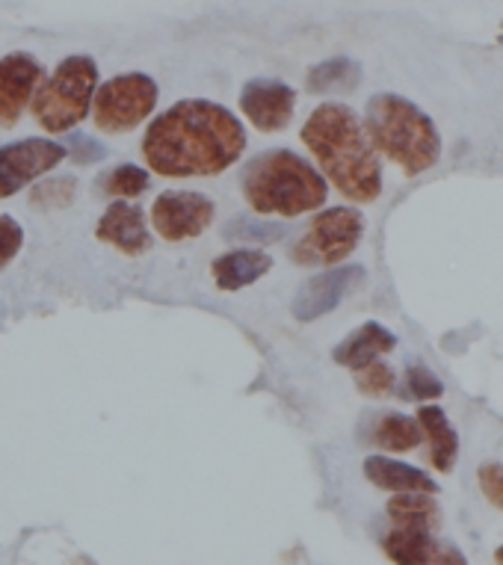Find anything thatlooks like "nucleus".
Wrapping results in <instances>:
<instances>
[{"mask_svg": "<svg viewBox=\"0 0 503 565\" xmlns=\"http://www.w3.org/2000/svg\"><path fill=\"white\" fill-rule=\"evenodd\" d=\"M246 130L228 107L186 98L160 113L142 139V158L158 175L211 178L240 160Z\"/></svg>", "mask_w": 503, "mask_h": 565, "instance_id": "1", "label": "nucleus"}, {"mask_svg": "<svg viewBox=\"0 0 503 565\" xmlns=\"http://www.w3.org/2000/svg\"><path fill=\"white\" fill-rule=\"evenodd\" d=\"M302 142L314 154L320 175H327L335 190L350 202H376L383 193V167L364 134L362 119L353 107L329 102L320 104L302 125Z\"/></svg>", "mask_w": 503, "mask_h": 565, "instance_id": "2", "label": "nucleus"}, {"mask_svg": "<svg viewBox=\"0 0 503 565\" xmlns=\"http://www.w3.org/2000/svg\"><path fill=\"white\" fill-rule=\"evenodd\" d=\"M243 199L255 214L299 216L327 204L329 184L318 169L297 151L270 149L255 154L243 167Z\"/></svg>", "mask_w": 503, "mask_h": 565, "instance_id": "3", "label": "nucleus"}, {"mask_svg": "<svg viewBox=\"0 0 503 565\" xmlns=\"http://www.w3.org/2000/svg\"><path fill=\"white\" fill-rule=\"evenodd\" d=\"M362 125L373 151L394 160L406 175H420L441 158V134L436 121L403 95H373L364 107Z\"/></svg>", "mask_w": 503, "mask_h": 565, "instance_id": "4", "label": "nucleus"}, {"mask_svg": "<svg viewBox=\"0 0 503 565\" xmlns=\"http://www.w3.org/2000/svg\"><path fill=\"white\" fill-rule=\"evenodd\" d=\"M95 89H98V65L93 56H66L54 68V75L36 86L30 102L33 119L47 134H68L89 116Z\"/></svg>", "mask_w": 503, "mask_h": 565, "instance_id": "5", "label": "nucleus"}, {"mask_svg": "<svg viewBox=\"0 0 503 565\" xmlns=\"http://www.w3.org/2000/svg\"><path fill=\"white\" fill-rule=\"evenodd\" d=\"M158 84L154 77L142 72H128L104 81L95 89L93 98V121L104 134H128L140 128L158 107Z\"/></svg>", "mask_w": 503, "mask_h": 565, "instance_id": "6", "label": "nucleus"}, {"mask_svg": "<svg viewBox=\"0 0 503 565\" xmlns=\"http://www.w3.org/2000/svg\"><path fill=\"white\" fill-rule=\"evenodd\" d=\"M362 234L364 216L355 207H329L311 220L290 255L299 267H338L358 249Z\"/></svg>", "mask_w": 503, "mask_h": 565, "instance_id": "7", "label": "nucleus"}, {"mask_svg": "<svg viewBox=\"0 0 503 565\" xmlns=\"http://www.w3.org/2000/svg\"><path fill=\"white\" fill-rule=\"evenodd\" d=\"M66 158V146L54 142V139L30 137L19 139V142H7L0 149V199L21 193L24 186L47 175Z\"/></svg>", "mask_w": 503, "mask_h": 565, "instance_id": "8", "label": "nucleus"}, {"mask_svg": "<svg viewBox=\"0 0 503 565\" xmlns=\"http://www.w3.org/2000/svg\"><path fill=\"white\" fill-rule=\"evenodd\" d=\"M216 204L205 193L190 190H169L160 193L151 204V225L169 243L196 241L214 223Z\"/></svg>", "mask_w": 503, "mask_h": 565, "instance_id": "9", "label": "nucleus"}, {"mask_svg": "<svg viewBox=\"0 0 503 565\" xmlns=\"http://www.w3.org/2000/svg\"><path fill=\"white\" fill-rule=\"evenodd\" d=\"M364 281V267L358 264H338V267L320 273V276L308 278L293 297V317L299 323H311L320 317L332 315L350 294Z\"/></svg>", "mask_w": 503, "mask_h": 565, "instance_id": "10", "label": "nucleus"}, {"mask_svg": "<svg viewBox=\"0 0 503 565\" xmlns=\"http://www.w3.org/2000/svg\"><path fill=\"white\" fill-rule=\"evenodd\" d=\"M240 110L261 134L285 130L297 110V93L276 77H255L240 89Z\"/></svg>", "mask_w": 503, "mask_h": 565, "instance_id": "11", "label": "nucleus"}, {"mask_svg": "<svg viewBox=\"0 0 503 565\" xmlns=\"http://www.w3.org/2000/svg\"><path fill=\"white\" fill-rule=\"evenodd\" d=\"M42 75V63L24 51L0 56V128H12L24 116Z\"/></svg>", "mask_w": 503, "mask_h": 565, "instance_id": "12", "label": "nucleus"}, {"mask_svg": "<svg viewBox=\"0 0 503 565\" xmlns=\"http://www.w3.org/2000/svg\"><path fill=\"white\" fill-rule=\"evenodd\" d=\"M95 237L113 249H119L121 255H128V258H137L142 252H149L151 246V234L146 228V211L137 207V204L125 202H113L104 216L95 225Z\"/></svg>", "mask_w": 503, "mask_h": 565, "instance_id": "13", "label": "nucleus"}, {"mask_svg": "<svg viewBox=\"0 0 503 565\" xmlns=\"http://www.w3.org/2000/svg\"><path fill=\"white\" fill-rule=\"evenodd\" d=\"M364 477L376 489L392 491V494H438V482L415 465H406L392 456H367L364 459Z\"/></svg>", "mask_w": 503, "mask_h": 565, "instance_id": "14", "label": "nucleus"}, {"mask_svg": "<svg viewBox=\"0 0 503 565\" xmlns=\"http://www.w3.org/2000/svg\"><path fill=\"white\" fill-rule=\"evenodd\" d=\"M397 347V338L394 332H388L383 323H364L358 326L355 332H350L344 341L338 343L335 350H332V359L341 367H350V371H358L364 364L376 362V359H383L388 352Z\"/></svg>", "mask_w": 503, "mask_h": 565, "instance_id": "15", "label": "nucleus"}, {"mask_svg": "<svg viewBox=\"0 0 503 565\" xmlns=\"http://www.w3.org/2000/svg\"><path fill=\"white\" fill-rule=\"evenodd\" d=\"M272 269V258L261 249H234L214 260V281L220 290H243Z\"/></svg>", "mask_w": 503, "mask_h": 565, "instance_id": "16", "label": "nucleus"}, {"mask_svg": "<svg viewBox=\"0 0 503 565\" xmlns=\"http://www.w3.org/2000/svg\"><path fill=\"white\" fill-rule=\"evenodd\" d=\"M420 433L427 436L429 441V462L432 468L441 473L453 471V465L459 459V436L457 429L450 427V417L445 415V408L436 406V403H427V406L418 408Z\"/></svg>", "mask_w": 503, "mask_h": 565, "instance_id": "17", "label": "nucleus"}, {"mask_svg": "<svg viewBox=\"0 0 503 565\" xmlns=\"http://www.w3.org/2000/svg\"><path fill=\"white\" fill-rule=\"evenodd\" d=\"M436 547L438 542L429 530L392 527V533L383 536V551L394 565H427Z\"/></svg>", "mask_w": 503, "mask_h": 565, "instance_id": "18", "label": "nucleus"}, {"mask_svg": "<svg viewBox=\"0 0 503 565\" xmlns=\"http://www.w3.org/2000/svg\"><path fill=\"white\" fill-rule=\"evenodd\" d=\"M385 512H388L394 527H415L436 533V527L441 524L436 494H394Z\"/></svg>", "mask_w": 503, "mask_h": 565, "instance_id": "19", "label": "nucleus"}, {"mask_svg": "<svg viewBox=\"0 0 503 565\" xmlns=\"http://www.w3.org/2000/svg\"><path fill=\"white\" fill-rule=\"evenodd\" d=\"M371 438L379 450H388V454H411L424 441V433H420V424L415 417L403 415V412H388V415H383L373 424Z\"/></svg>", "mask_w": 503, "mask_h": 565, "instance_id": "20", "label": "nucleus"}, {"mask_svg": "<svg viewBox=\"0 0 503 565\" xmlns=\"http://www.w3.org/2000/svg\"><path fill=\"white\" fill-rule=\"evenodd\" d=\"M362 84V65L350 56H332L327 63L314 65L308 72V93L329 95V93H353Z\"/></svg>", "mask_w": 503, "mask_h": 565, "instance_id": "21", "label": "nucleus"}, {"mask_svg": "<svg viewBox=\"0 0 503 565\" xmlns=\"http://www.w3.org/2000/svg\"><path fill=\"white\" fill-rule=\"evenodd\" d=\"M149 172L142 167H133V163H121V167L110 169L107 175L101 178V193L116 195V199H137L140 193L149 190Z\"/></svg>", "mask_w": 503, "mask_h": 565, "instance_id": "22", "label": "nucleus"}, {"mask_svg": "<svg viewBox=\"0 0 503 565\" xmlns=\"http://www.w3.org/2000/svg\"><path fill=\"white\" fill-rule=\"evenodd\" d=\"M225 241L240 243H279L285 237V225L267 223V220H255V216H234L232 223L223 228Z\"/></svg>", "mask_w": 503, "mask_h": 565, "instance_id": "23", "label": "nucleus"}, {"mask_svg": "<svg viewBox=\"0 0 503 565\" xmlns=\"http://www.w3.org/2000/svg\"><path fill=\"white\" fill-rule=\"evenodd\" d=\"M77 195V181L75 178H51V181H42L30 190V204L36 211H63L68 204L75 202Z\"/></svg>", "mask_w": 503, "mask_h": 565, "instance_id": "24", "label": "nucleus"}, {"mask_svg": "<svg viewBox=\"0 0 503 565\" xmlns=\"http://www.w3.org/2000/svg\"><path fill=\"white\" fill-rule=\"evenodd\" d=\"M394 382H397V376H394V371L383 362V359H376V362L364 364V367L355 371V388L362 391L364 397H383V394H392Z\"/></svg>", "mask_w": 503, "mask_h": 565, "instance_id": "25", "label": "nucleus"}, {"mask_svg": "<svg viewBox=\"0 0 503 565\" xmlns=\"http://www.w3.org/2000/svg\"><path fill=\"white\" fill-rule=\"evenodd\" d=\"M406 388L420 403H432V399L445 397V385L424 362H409V367H406Z\"/></svg>", "mask_w": 503, "mask_h": 565, "instance_id": "26", "label": "nucleus"}, {"mask_svg": "<svg viewBox=\"0 0 503 565\" xmlns=\"http://www.w3.org/2000/svg\"><path fill=\"white\" fill-rule=\"evenodd\" d=\"M24 246V228H21L19 220L12 216H0V269L15 260V255Z\"/></svg>", "mask_w": 503, "mask_h": 565, "instance_id": "27", "label": "nucleus"}, {"mask_svg": "<svg viewBox=\"0 0 503 565\" xmlns=\"http://www.w3.org/2000/svg\"><path fill=\"white\" fill-rule=\"evenodd\" d=\"M477 482H480V491H483L485 501L497 507V510H503V462L480 465Z\"/></svg>", "mask_w": 503, "mask_h": 565, "instance_id": "28", "label": "nucleus"}, {"mask_svg": "<svg viewBox=\"0 0 503 565\" xmlns=\"http://www.w3.org/2000/svg\"><path fill=\"white\" fill-rule=\"evenodd\" d=\"M66 142V154L75 160V163H81V167H89V163H98V160L107 158V149L98 146L93 137H86V134H72Z\"/></svg>", "mask_w": 503, "mask_h": 565, "instance_id": "29", "label": "nucleus"}, {"mask_svg": "<svg viewBox=\"0 0 503 565\" xmlns=\"http://www.w3.org/2000/svg\"><path fill=\"white\" fill-rule=\"evenodd\" d=\"M427 565H471L453 545H438L436 554L429 556Z\"/></svg>", "mask_w": 503, "mask_h": 565, "instance_id": "30", "label": "nucleus"}, {"mask_svg": "<svg viewBox=\"0 0 503 565\" xmlns=\"http://www.w3.org/2000/svg\"><path fill=\"white\" fill-rule=\"evenodd\" d=\"M494 563H497V565H503V545L497 547V551H494Z\"/></svg>", "mask_w": 503, "mask_h": 565, "instance_id": "31", "label": "nucleus"}]
</instances>
